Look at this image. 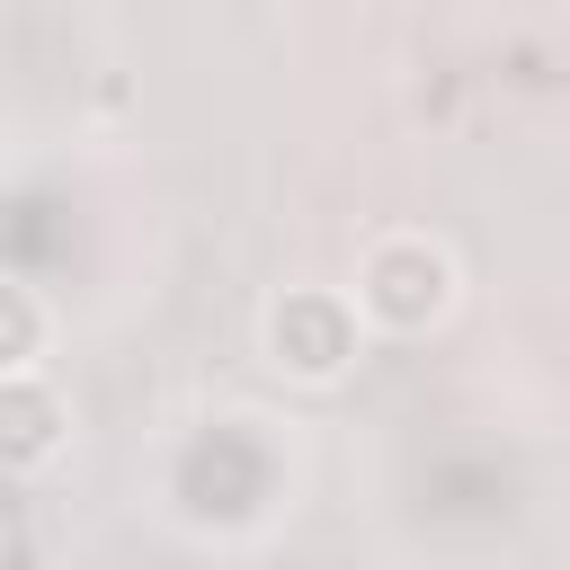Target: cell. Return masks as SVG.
<instances>
[{"instance_id":"cell-1","label":"cell","mask_w":570,"mask_h":570,"mask_svg":"<svg viewBox=\"0 0 570 570\" xmlns=\"http://www.w3.org/2000/svg\"><path fill=\"white\" fill-rule=\"evenodd\" d=\"M445 294H454V267H445V249H428V240H383V249L365 258V276H356V312L383 321V330L436 321Z\"/></svg>"},{"instance_id":"cell-2","label":"cell","mask_w":570,"mask_h":570,"mask_svg":"<svg viewBox=\"0 0 570 570\" xmlns=\"http://www.w3.org/2000/svg\"><path fill=\"white\" fill-rule=\"evenodd\" d=\"M347 347H356L347 312H330V303H285V312H276V356H285L294 374H338Z\"/></svg>"},{"instance_id":"cell-3","label":"cell","mask_w":570,"mask_h":570,"mask_svg":"<svg viewBox=\"0 0 570 570\" xmlns=\"http://www.w3.org/2000/svg\"><path fill=\"white\" fill-rule=\"evenodd\" d=\"M53 454V392L36 374H9V463H45Z\"/></svg>"},{"instance_id":"cell-4","label":"cell","mask_w":570,"mask_h":570,"mask_svg":"<svg viewBox=\"0 0 570 570\" xmlns=\"http://www.w3.org/2000/svg\"><path fill=\"white\" fill-rule=\"evenodd\" d=\"M36 338H45V312H36V294L18 285V294H9V347H0L9 374H36Z\"/></svg>"}]
</instances>
